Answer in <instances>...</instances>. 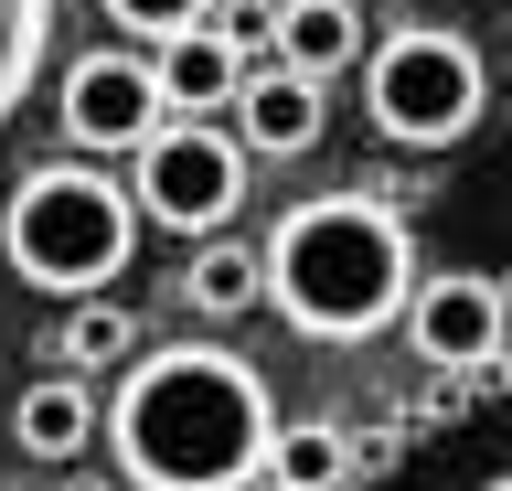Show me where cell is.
I'll return each instance as SVG.
<instances>
[{
  "mask_svg": "<svg viewBox=\"0 0 512 491\" xmlns=\"http://www.w3.org/2000/svg\"><path fill=\"white\" fill-rule=\"evenodd\" d=\"M139 182H128V203H139V225H171V235H224L235 225V203H246V150L224 139V118H160L139 150Z\"/></svg>",
  "mask_w": 512,
  "mask_h": 491,
  "instance_id": "cell-5",
  "label": "cell"
},
{
  "mask_svg": "<svg viewBox=\"0 0 512 491\" xmlns=\"http://www.w3.org/2000/svg\"><path fill=\"white\" fill-rule=\"evenodd\" d=\"M256 481H267V491H342V481H352L342 427H320V417L267 427V459H256Z\"/></svg>",
  "mask_w": 512,
  "mask_h": 491,
  "instance_id": "cell-13",
  "label": "cell"
},
{
  "mask_svg": "<svg viewBox=\"0 0 512 491\" xmlns=\"http://www.w3.org/2000/svg\"><path fill=\"white\" fill-rule=\"evenodd\" d=\"M54 353H64L54 374H86V385H96V374H118V363L139 353V321L107 310V299H75V310L54 321Z\"/></svg>",
  "mask_w": 512,
  "mask_h": 491,
  "instance_id": "cell-15",
  "label": "cell"
},
{
  "mask_svg": "<svg viewBox=\"0 0 512 491\" xmlns=\"http://www.w3.org/2000/svg\"><path fill=\"white\" fill-rule=\"evenodd\" d=\"M11 449L43 459V470L86 459L96 449V385H86V374H32V385L11 395Z\"/></svg>",
  "mask_w": 512,
  "mask_h": 491,
  "instance_id": "cell-10",
  "label": "cell"
},
{
  "mask_svg": "<svg viewBox=\"0 0 512 491\" xmlns=\"http://www.w3.org/2000/svg\"><path fill=\"white\" fill-rule=\"evenodd\" d=\"M128 246H139V203L96 161H43L0 203V267L43 299H96L128 267Z\"/></svg>",
  "mask_w": 512,
  "mask_h": 491,
  "instance_id": "cell-3",
  "label": "cell"
},
{
  "mask_svg": "<svg viewBox=\"0 0 512 491\" xmlns=\"http://www.w3.org/2000/svg\"><path fill=\"white\" fill-rule=\"evenodd\" d=\"M406 342L416 363H438V374H502V278L491 267H438V278H416L406 289Z\"/></svg>",
  "mask_w": 512,
  "mask_h": 491,
  "instance_id": "cell-6",
  "label": "cell"
},
{
  "mask_svg": "<svg viewBox=\"0 0 512 491\" xmlns=\"http://www.w3.org/2000/svg\"><path fill=\"white\" fill-rule=\"evenodd\" d=\"M54 118H64V139H75L86 161L139 150V139L160 129L150 54H139V43H96V54H75V65H64V86H54Z\"/></svg>",
  "mask_w": 512,
  "mask_h": 491,
  "instance_id": "cell-7",
  "label": "cell"
},
{
  "mask_svg": "<svg viewBox=\"0 0 512 491\" xmlns=\"http://www.w3.org/2000/svg\"><path fill=\"white\" fill-rule=\"evenodd\" d=\"M235 54H224L214 33H182L150 54V86H160V118H224V97H235Z\"/></svg>",
  "mask_w": 512,
  "mask_h": 491,
  "instance_id": "cell-11",
  "label": "cell"
},
{
  "mask_svg": "<svg viewBox=\"0 0 512 491\" xmlns=\"http://www.w3.org/2000/svg\"><path fill=\"white\" fill-rule=\"evenodd\" d=\"M267 427V374L235 342H150L96 395V438L128 491H256Z\"/></svg>",
  "mask_w": 512,
  "mask_h": 491,
  "instance_id": "cell-1",
  "label": "cell"
},
{
  "mask_svg": "<svg viewBox=\"0 0 512 491\" xmlns=\"http://www.w3.org/2000/svg\"><path fill=\"white\" fill-rule=\"evenodd\" d=\"M470 491H512V481H502V470H480V481H470Z\"/></svg>",
  "mask_w": 512,
  "mask_h": 491,
  "instance_id": "cell-17",
  "label": "cell"
},
{
  "mask_svg": "<svg viewBox=\"0 0 512 491\" xmlns=\"http://www.w3.org/2000/svg\"><path fill=\"white\" fill-rule=\"evenodd\" d=\"M256 289L278 299V321L310 331V342H374V331H395V310L416 289V235L374 193H310L267 225Z\"/></svg>",
  "mask_w": 512,
  "mask_h": 491,
  "instance_id": "cell-2",
  "label": "cell"
},
{
  "mask_svg": "<svg viewBox=\"0 0 512 491\" xmlns=\"http://www.w3.org/2000/svg\"><path fill=\"white\" fill-rule=\"evenodd\" d=\"M235 150H267V161H299V150H310L320 139V86L310 75H288V65H256V75H235Z\"/></svg>",
  "mask_w": 512,
  "mask_h": 491,
  "instance_id": "cell-8",
  "label": "cell"
},
{
  "mask_svg": "<svg viewBox=\"0 0 512 491\" xmlns=\"http://www.w3.org/2000/svg\"><path fill=\"white\" fill-rule=\"evenodd\" d=\"M352 54H363V0H278L267 11V65L331 86V75H352Z\"/></svg>",
  "mask_w": 512,
  "mask_h": 491,
  "instance_id": "cell-9",
  "label": "cell"
},
{
  "mask_svg": "<svg viewBox=\"0 0 512 491\" xmlns=\"http://www.w3.org/2000/svg\"><path fill=\"white\" fill-rule=\"evenodd\" d=\"M256 246L246 235H203V246H192L182 257V310H203V321H246L256 310Z\"/></svg>",
  "mask_w": 512,
  "mask_h": 491,
  "instance_id": "cell-12",
  "label": "cell"
},
{
  "mask_svg": "<svg viewBox=\"0 0 512 491\" xmlns=\"http://www.w3.org/2000/svg\"><path fill=\"white\" fill-rule=\"evenodd\" d=\"M107 22H118V43H139V54H160V43H182L214 22V0H96Z\"/></svg>",
  "mask_w": 512,
  "mask_h": 491,
  "instance_id": "cell-16",
  "label": "cell"
},
{
  "mask_svg": "<svg viewBox=\"0 0 512 491\" xmlns=\"http://www.w3.org/2000/svg\"><path fill=\"white\" fill-rule=\"evenodd\" d=\"M363 118H374L395 150H459V139L491 118V65H480V43L427 33V22L363 43Z\"/></svg>",
  "mask_w": 512,
  "mask_h": 491,
  "instance_id": "cell-4",
  "label": "cell"
},
{
  "mask_svg": "<svg viewBox=\"0 0 512 491\" xmlns=\"http://www.w3.org/2000/svg\"><path fill=\"white\" fill-rule=\"evenodd\" d=\"M54 11L64 0H0V139L43 86V54H54Z\"/></svg>",
  "mask_w": 512,
  "mask_h": 491,
  "instance_id": "cell-14",
  "label": "cell"
}]
</instances>
